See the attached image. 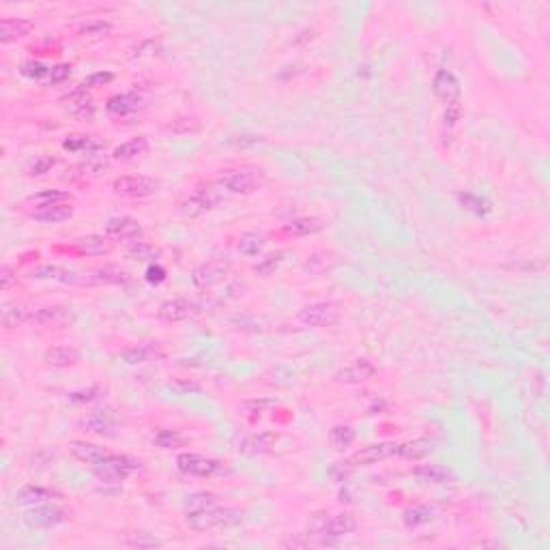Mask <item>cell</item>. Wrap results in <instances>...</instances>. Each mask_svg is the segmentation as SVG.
I'll use <instances>...</instances> for the list:
<instances>
[{
	"label": "cell",
	"instance_id": "c3c4849f",
	"mask_svg": "<svg viewBox=\"0 0 550 550\" xmlns=\"http://www.w3.org/2000/svg\"><path fill=\"white\" fill-rule=\"evenodd\" d=\"M54 164H56V160L54 157H50V155H41V157H37L35 160V164L30 166V174H46V172H50L52 168H54Z\"/></svg>",
	"mask_w": 550,
	"mask_h": 550
},
{
	"label": "cell",
	"instance_id": "d4e9b609",
	"mask_svg": "<svg viewBox=\"0 0 550 550\" xmlns=\"http://www.w3.org/2000/svg\"><path fill=\"white\" fill-rule=\"evenodd\" d=\"M146 151H149V140L144 135H140V138H131V140L123 142L121 146H116L112 157L119 162H131V160H135V157L144 155Z\"/></svg>",
	"mask_w": 550,
	"mask_h": 550
},
{
	"label": "cell",
	"instance_id": "ba28073f",
	"mask_svg": "<svg viewBox=\"0 0 550 550\" xmlns=\"http://www.w3.org/2000/svg\"><path fill=\"white\" fill-rule=\"evenodd\" d=\"M24 520H26L30 527L50 529V527H58V524L67 522V520H69V514L65 512L63 507L44 503V505H35V507H30L28 512L24 514Z\"/></svg>",
	"mask_w": 550,
	"mask_h": 550
},
{
	"label": "cell",
	"instance_id": "ac0fdd59",
	"mask_svg": "<svg viewBox=\"0 0 550 550\" xmlns=\"http://www.w3.org/2000/svg\"><path fill=\"white\" fill-rule=\"evenodd\" d=\"M160 319L162 321H168V323H179V321H185L193 314V303L187 301V299H170V301H164L160 305Z\"/></svg>",
	"mask_w": 550,
	"mask_h": 550
},
{
	"label": "cell",
	"instance_id": "836d02e7",
	"mask_svg": "<svg viewBox=\"0 0 550 550\" xmlns=\"http://www.w3.org/2000/svg\"><path fill=\"white\" fill-rule=\"evenodd\" d=\"M402 520L406 527H421V524H428L430 520H435V512H432L430 507H424V505L408 507L402 514Z\"/></svg>",
	"mask_w": 550,
	"mask_h": 550
},
{
	"label": "cell",
	"instance_id": "9f6ffc18",
	"mask_svg": "<svg viewBox=\"0 0 550 550\" xmlns=\"http://www.w3.org/2000/svg\"><path fill=\"white\" fill-rule=\"evenodd\" d=\"M273 404H275L273 400H252V402H245L243 406L247 410H252V413H260V410H265V408H269Z\"/></svg>",
	"mask_w": 550,
	"mask_h": 550
},
{
	"label": "cell",
	"instance_id": "603a6c76",
	"mask_svg": "<svg viewBox=\"0 0 550 550\" xmlns=\"http://www.w3.org/2000/svg\"><path fill=\"white\" fill-rule=\"evenodd\" d=\"M69 449H71L73 458H77L80 462H86V464H91V466H95L97 462H99V460L108 454V451H106L104 447L93 445V443H86V441H73V443L69 445Z\"/></svg>",
	"mask_w": 550,
	"mask_h": 550
},
{
	"label": "cell",
	"instance_id": "e0dca14e",
	"mask_svg": "<svg viewBox=\"0 0 550 550\" xmlns=\"http://www.w3.org/2000/svg\"><path fill=\"white\" fill-rule=\"evenodd\" d=\"M108 112L114 116H127L133 114L142 108V97L138 93H123V95H114L108 99Z\"/></svg>",
	"mask_w": 550,
	"mask_h": 550
},
{
	"label": "cell",
	"instance_id": "f35d334b",
	"mask_svg": "<svg viewBox=\"0 0 550 550\" xmlns=\"http://www.w3.org/2000/svg\"><path fill=\"white\" fill-rule=\"evenodd\" d=\"M56 202H71V196L67 191L48 189V191H41V193H35L32 198L28 200V205H35V207H46V205H56Z\"/></svg>",
	"mask_w": 550,
	"mask_h": 550
},
{
	"label": "cell",
	"instance_id": "5bb4252c",
	"mask_svg": "<svg viewBox=\"0 0 550 550\" xmlns=\"http://www.w3.org/2000/svg\"><path fill=\"white\" fill-rule=\"evenodd\" d=\"M432 91H435V95L439 97V99H443L445 104L460 102V82H458V77L447 69H441L435 75V80H432Z\"/></svg>",
	"mask_w": 550,
	"mask_h": 550
},
{
	"label": "cell",
	"instance_id": "f907efd6",
	"mask_svg": "<svg viewBox=\"0 0 550 550\" xmlns=\"http://www.w3.org/2000/svg\"><path fill=\"white\" fill-rule=\"evenodd\" d=\"M166 280V269L160 265H151L146 269V282L149 284H162Z\"/></svg>",
	"mask_w": 550,
	"mask_h": 550
},
{
	"label": "cell",
	"instance_id": "db71d44e",
	"mask_svg": "<svg viewBox=\"0 0 550 550\" xmlns=\"http://www.w3.org/2000/svg\"><path fill=\"white\" fill-rule=\"evenodd\" d=\"M15 280H17V275L13 273V269H11L9 265H3V267H0V288L7 290Z\"/></svg>",
	"mask_w": 550,
	"mask_h": 550
},
{
	"label": "cell",
	"instance_id": "4fadbf2b",
	"mask_svg": "<svg viewBox=\"0 0 550 550\" xmlns=\"http://www.w3.org/2000/svg\"><path fill=\"white\" fill-rule=\"evenodd\" d=\"M357 529V520L352 518L350 514H329L327 516V524L323 531V544H333V540L350 535Z\"/></svg>",
	"mask_w": 550,
	"mask_h": 550
},
{
	"label": "cell",
	"instance_id": "d6986e66",
	"mask_svg": "<svg viewBox=\"0 0 550 550\" xmlns=\"http://www.w3.org/2000/svg\"><path fill=\"white\" fill-rule=\"evenodd\" d=\"M413 475H415L417 482L421 484H449V482H454V475H451V471L441 466V464H421L417 466L415 471H413Z\"/></svg>",
	"mask_w": 550,
	"mask_h": 550
},
{
	"label": "cell",
	"instance_id": "74e56055",
	"mask_svg": "<svg viewBox=\"0 0 550 550\" xmlns=\"http://www.w3.org/2000/svg\"><path fill=\"white\" fill-rule=\"evenodd\" d=\"M458 200H460V205L466 211L475 213V215H486V213H490V209H493V207H490V202L486 198H482V196H477V193H460Z\"/></svg>",
	"mask_w": 550,
	"mask_h": 550
},
{
	"label": "cell",
	"instance_id": "484cf974",
	"mask_svg": "<svg viewBox=\"0 0 550 550\" xmlns=\"http://www.w3.org/2000/svg\"><path fill=\"white\" fill-rule=\"evenodd\" d=\"M44 359L48 366H54V368H69V366L80 361V352L71 346H54V348L46 350Z\"/></svg>",
	"mask_w": 550,
	"mask_h": 550
},
{
	"label": "cell",
	"instance_id": "3957f363",
	"mask_svg": "<svg viewBox=\"0 0 550 550\" xmlns=\"http://www.w3.org/2000/svg\"><path fill=\"white\" fill-rule=\"evenodd\" d=\"M222 198H224V193L218 185H213V183L200 185V187H196V191L181 205V213L185 218H198V215L218 207Z\"/></svg>",
	"mask_w": 550,
	"mask_h": 550
},
{
	"label": "cell",
	"instance_id": "4316f807",
	"mask_svg": "<svg viewBox=\"0 0 550 550\" xmlns=\"http://www.w3.org/2000/svg\"><path fill=\"white\" fill-rule=\"evenodd\" d=\"M26 321H32V312L24 303H7L3 307V325L5 329H15L24 325Z\"/></svg>",
	"mask_w": 550,
	"mask_h": 550
},
{
	"label": "cell",
	"instance_id": "b9f144b4",
	"mask_svg": "<svg viewBox=\"0 0 550 550\" xmlns=\"http://www.w3.org/2000/svg\"><path fill=\"white\" fill-rule=\"evenodd\" d=\"M63 149H67V151H71V153H80V151H88V149H97V144L91 140L88 135L73 133V135H67V138H65Z\"/></svg>",
	"mask_w": 550,
	"mask_h": 550
},
{
	"label": "cell",
	"instance_id": "6da1fadb",
	"mask_svg": "<svg viewBox=\"0 0 550 550\" xmlns=\"http://www.w3.org/2000/svg\"><path fill=\"white\" fill-rule=\"evenodd\" d=\"M245 514L234 507H205V509H191L187 514V524L193 531H209L215 527H237L241 524Z\"/></svg>",
	"mask_w": 550,
	"mask_h": 550
},
{
	"label": "cell",
	"instance_id": "8992f818",
	"mask_svg": "<svg viewBox=\"0 0 550 550\" xmlns=\"http://www.w3.org/2000/svg\"><path fill=\"white\" fill-rule=\"evenodd\" d=\"M112 189L123 198H146V196L155 193L157 183L149 176H119L112 183Z\"/></svg>",
	"mask_w": 550,
	"mask_h": 550
},
{
	"label": "cell",
	"instance_id": "7bdbcfd3",
	"mask_svg": "<svg viewBox=\"0 0 550 550\" xmlns=\"http://www.w3.org/2000/svg\"><path fill=\"white\" fill-rule=\"evenodd\" d=\"M153 355H157L155 348H151V346H138V348H129V350H125V352H123V359H125L127 363H144V361H149Z\"/></svg>",
	"mask_w": 550,
	"mask_h": 550
},
{
	"label": "cell",
	"instance_id": "8d00e7d4",
	"mask_svg": "<svg viewBox=\"0 0 550 550\" xmlns=\"http://www.w3.org/2000/svg\"><path fill=\"white\" fill-rule=\"evenodd\" d=\"M273 441L275 437L271 432H263V435H256V437H249L243 441V451H249V454H265L273 447Z\"/></svg>",
	"mask_w": 550,
	"mask_h": 550
},
{
	"label": "cell",
	"instance_id": "9c48e42d",
	"mask_svg": "<svg viewBox=\"0 0 550 550\" xmlns=\"http://www.w3.org/2000/svg\"><path fill=\"white\" fill-rule=\"evenodd\" d=\"M230 275V265L224 260H211L200 267H196L191 273V282L198 288H211L215 284L224 282Z\"/></svg>",
	"mask_w": 550,
	"mask_h": 550
},
{
	"label": "cell",
	"instance_id": "bcb514c9",
	"mask_svg": "<svg viewBox=\"0 0 550 550\" xmlns=\"http://www.w3.org/2000/svg\"><path fill=\"white\" fill-rule=\"evenodd\" d=\"M19 71H22V75L30 77V80H44V77H48V73H50V67L37 63V61H28L22 65Z\"/></svg>",
	"mask_w": 550,
	"mask_h": 550
},
{
	"label": "cell",
	"instance_id": "7402d4cb",
	"mask_svg": "<svg viewBox=\"0 0 550 550\" xmlns=\"http://www.w3.org/2000/svg\"><path fill=\"white\" fill-rule=\"evenodd\" d=\"M32 30V22L30 19H3V24H0V41L3 44H11L15 39H22L26 37L28 32Z\"/></svg>",
	"mask_w": 550,
	"mask_h": 550
},
{
	"label": "cell",
	"instance_id": "f1b7e54d",
	"mask_svg": "<svg viewBox=\"0 0 550 550\" xmlns=\"http://www.w3.org/2000/svg\"><path fill=\"white\" fill-rule=\"evenodd\" d=\"M75 245L80 252L91 254V256H99V254H108L112 249L110 237H104V234H88V237L77 239Z\"/></svg>",
	"mask_w": 550,
	"mask_h": 550
},
{
	"label": "cell",
	"instance_id": "277c9868",
	"mask_svg": "<svg viewBox=\"0 0 550 550\" xmlns=\"http://www.w3.org/2000/svg\"><path fill=\"white\" fill-rule=\"evenodd\" d=\"M220 185L226 187L230 193H252L258 189L260 176L252 168H234V170H226L220 176Z\"/></svg>",
	"mask_w": 550,
	"mask_h": 550
},
{
	"label": "cell",
	"instance_id": "7c38bea8",
	"mask_svg": "<svg viewBox=\"0 0 550 550\" xmlns=\"http://www.w3.org/2000/svg\"><path fill=\"white\" fill-rule=\"evenodd\" d=\"M106 237L114 241H135L142 237V226L133 218H112L106 224Z\"/></svg>",
	"mask_w": 550,
	"mask_h": 550
},
{
	"label": "cell",
	"instance_id": "ffe728a7",
	"mask_svg": "<svg viewBox=\"0 0 550 550\" xmlns=\"http://www.w3.org/2000/svg\"><path fill=\"white\" fill-rule=\"evenodd\" d=\"M63 102H69L67 104L69 112L75 114V116H80V119H88V116H93V112H95V104H93L91 95L86 93L84 86L71 91Z\"/></svg>",
	"mask_w": 550,
	"mask_h": 550
},
{
	"label": "cell",
	"instance_id": "9a60e30c",
	"mask_svg": "<svg viewBox=\"0 0 550 550\" xmlns=\"http://www.w3.org/2000/svg\"><path fill=\"white\" fill-rule=\"evenodd\" d=\"M374 374H377L374 363L368 361V359H355L350 366L340 370L336 374V379H338V383H344V385H357V383H363V381L372 379Z\"/></svg>",
	"mask_w": 550,
	"mask_h": 550
},
{
	"label": "cell",
	"instance_id": "681fc988",
	"mask_svg": "<svg viewBox=\"0 0 550 550\" xmlns=\"http://www.w3.org/2000/svg\"><path fill=\"white\" fill-rule=\"evenodd\" d=\"M99 394H102V391L97 389V387H91V389H84V391H73V394L69 396V402H73V404L91 402V400H95Z\"/></svg>",
	"mask_w": 550,
	"mask_h": 550
},
{
	"label": "cell",
	"instance_id": "ab89813d",
	"mask_svg": "<svg viewBox=\"0 0 550 550\" xmlns=\"http://www.w3.org/2000/svg\"><path fill=\"white\" fill-rule=\"evenodd\" d=\"M153 443L162 449H174V447H181L185 443V439L176 430H160L153 437Z\"/></svg>",
	"mask_w": 550,
	"mask_h": 550
},
{
	"label": "cell",
	"instance_id": "8fae6325",
	"mask_svg": "<svg viewBox=\"0 0 550 550\" xmlns=\"http://www.w3.org/2000/svg\"><path fill=\"white\" fill-rule=\"evenodd\" d=\"M398 445L396 443H377V445H368L350 456L348 464L352 466H366V464H377L381 460H387L391 456H396Z\"/></svg>",
	"mask_w": 550,
	"mask_h": 550
},
{
	"label": "cell",
	"instance_id": "cb8c5ba5",
	"mask_svg": "<svg viewBox=\"0 0 550 550\" xmlns=\"http://www.w3.org/2000/svg\"><path fill=\"white\" fill-rule=\"evenodd\" d=\"M54 497H56V493H52V490H48V488H41V486H24V488L15 495L17 503H19V505H26V507H35V505L50 503Z\"/></svg>",
	"mask_w": 550,
	"mask_h": 550
},
{
	"label": "cell",
	"instance_id": "30bf717a",
	"mask_svg": "<svg viewBox=\"0 0 550 550\" xmlns=\"http://www.w3.org/2000/svg\"><path fill=\"white\" fill-rule=\"evenodd\" d=\"M32 323L41 327H52V329H63L75 323V314L67 305H52V307H41L32 312Z\"/></svg>",
	"mask_w": 550,
	"mask_h": 550
},
{
	"label": "cell",
	"instance_id": "4dcf8cb0",
	"mask_svg": "<svg viewBox=\"0 0 550 550\" xmlns=\"http://www.w3.org/2000/svg\"><path fill=\"white\" fill-rule=\"evenodd\" d=\"M432 451V443L430 441H410V443H404V445H398V451L396 456L404 458V460H419L424 456H428Z\"/></svg>",
	"mask_w": 550,
	"mask_h": 550
},
{
	"label": "cell",
	"instance_id": "11a10c76",
	"mask_svg": "<svg viewBox=\"0 0 550 550\" xmlns=\"http://www.w3.org/2000/svg\"><path fill=\"white\" fill-rule=\"evenodd\" d=\"M129 546H138V548H157L162 546V542H157L153 538H135V540H127Z\"/></svg>",
	"mask_w": 550,
	"mask_h": 550
},
{
	"label": "cell",
	"instance_id": "1f68e13d",
	"mask_svg": "<svg viewBox=\"0 0 550 550\" xmlns=\"http://www.w3.org/2000/svg\"><path fill=\"white\" fill-rule=\"evenodd\" d=\"M86 428L91 432H95V435H112L114 419L106 410H95L93 415H88V419H86Z\"/></svg>",
	"mask_w": 550,
	"mask_h": 550
},
{
	"label": "cell",
	"instance_id": "2e32d148",
	"mask_svg": "<svg viewBox=\"0 0 550 550\" xmlns=\"http://www.w3.org/2000/svg\"><path fill=\"white\" fill-rule=\"evenodd\" d=\"M73 215L71 202H56V205H46V207H35L30 211V218L44 224H61L69 220Z\"/></svg>",
	"mask_w": 550,
	"mask_h": 550
},
{
	"label": "cell",
	"instance_id": "d6a6232c",
	"mask_svg": "<svg viewBox=\"0 0 550 550\" xmlns=\"http://www.w3.org/2000/svg\"><path fill=\"white\" fill-rule=\"evenodd\" d=\"M160 247H155L151 243H144V241H135L129 249H127V256L131 260H138V263H151L160 256Z\"/></svg>",
	"mask_w": 550,
	"mask_h": 550
},
{
	"label": "cell",
	"instance_id": "f6af8a7d",
	"mask_svg": "<svg viewBox=\"0 0 550 550\" xmlns=\"http://www.w3.org/2000/svg\"><path fill=\"white\" fill-rule=\"evenodd\" d=\"M284 260V252H278V254H269V256H265L256 267V273H260V275H269V273H273L275 269L280 267V263Z\"/></svg>",
	"mask_w": 550,
	"mask_h": 550
},
{
	"label": "cell",
	"instance_id": "f546056e",
	"mask_svg": "<svg viewBox=\"0 0 550 550\" xmlns=\"http://www.w3.org/2000/svg\"><path fill=\"white\" fill-rule=\"evenodd\" d=\"M323 228V222L319 218H297L284 226L286 234H292V237H307V234H314Z\"/></svg>",
	"mask_w": 550,
	"mask_h": 550
},
{
	"label": "cell",
	"instance_id": "52a82bcc",
	"mask_svg": "<svg viewBox=\"0 0 550 550\" xmlns=\"http://www.w3.org/2000/svg\"><path fill=\"white\" fill-rule=\"evenodd\" d=\"M176 466H179L181 473L185 475H193V477H211L215 473L222 471V462L213 460V458H205L198 454H181L176 458Z\"/></svg>",
	"mask_w": 550,
	"mask_h": 550
},
{
	"label": "cell",
	"instance_id": "ee69618b",
	"mask_svg": "<svg viewBox=\"0 0 550 550\" xmlns=\"http://www.w3.org/2000/svg\"><path fill=\"white\" fill-rule=\"evenodd\" d=\"M218 505V497L211 493H196L191 497H187V509H205V507H215Z\"/></svg>",
	"mask_w": 550,
	"mask_h": 550
},
{
	"label": "cell",
	"instance_id": "e575fe53",
	"mask_svg": "<svg viewBox=\"0 0 550 550\" xmlns=\"http://www.w3.org/2000/svg\"><path fill=\"white\" fill-rule=\"evenodd\" d=\"M265 237L263 234H256V232H247L239 239V252L245 254V256H258V254L265 249Z\"/></svg>",
	"mask_w": 550,
	"mask_h": 550
},
{
	"label": "cell",
	"instance_id": "60d3db41",
	"mask_svg": "<svg viewBox=\"0 0 550 550\" xmlns=\"http://www.w3.org/2000/svg\"><path fill=\"white\" fill-rule=\"evenodd\" d=\"M112 30V24L106 22V19H91V22H84L77 32L82 37H104V35H110Z\"/></svg>",
	"mask_w": 550,
	"mask_h": 550
},
{
	"label": "cell",
	"instance_id": "816d5d0a",
	"mask_svg": "<svg viewBox=\"0 0 550 550\" xmlns=\"http://www.w3.org/2000/svg\"><path fill=\"white\" fill-rule=\"evenodd\" d=\"M460 114H462L460 102L447 104V108H445V123H447V125H456L458 119H460Z\"/></svg>",
	"mask_w": 550,
	"mask_h": 550
},
{
	"label": "cell",
	"instance_id": "83f0119b",
	"mask_svg": "<svg viewBox=\"0 0 550 550\" xmlns=\"http://www.w3.org/2000/svg\"><path fill=\"white\" fill-rule=\"evenodd\" d=\"M129 282L127 273L119 269H99V271H91L84 278H80V284H125Z\"/></svg>",
	"mask_w": 550,
	"mask_h": 550
},
{
	"label": "cell",
	"instance_id": "d590c367",
	"mask_svg": "<svg viewBox=\"0 0 550 550\" xmlns=\"http://www.w3.org/2000/svg\"><path fill=\"white\" fill-rule=\"evenodd\" d=\"M352 441H355V430L350 426H336L329 432V443L333 449H346Z\"/></svg>",
	"mask_w": 550,
	"mask_h": 550
},
{
	"label": "cell",
	"instance_id": "f5cc1de1",
	"mask_svg": "<svg viewBox=\"0 0 550 550\" xmlns=\"http://www.w3.org/2000/svg\"><path fill=\"white\" fill-rule=\"evenodd\" d=\"M112 73H93L91 77H86V82L82 84L84 88H91V86H102V84H108L112 82Z\"/></svg>",
	"mask_w": 550,
	"mask_h": 550
},
{
	"label": "cell",
	"instance_id": "7dc6e473",
	"mask_svg": "<svg viewBox=\"0 0 550 550\" xmlns=\"http://www.w3.org/2000/svg\"><path fill=\"white\" fill-rule=\"evenodd\" d=\"M69 75H71L69 65H56L48 73V84H63L65 80H69Z\"/></svg>",
	"mask_w": 550,
	"mask_h": 550
},
{
	"label": "cell",
	"instance_id": "7a4b0ae2",
	"mask_svg": "<svg viewBox=\"0 0 550 550\" xmlns=\"http://www.w3.org/2000/svg\"><path fill=\"white\" fill-rule=\"evenodd\" d=\"M138 466H140V462L129 458V456L106 454L99 462L93 466V471L102 482H123L125 477H129L133 473Z\"/></svg>",
	"mask_w": 550,
	"mask_h": 550
},
{
	"label": "cell",
	"instance_id": "5b68a950",
	"mask_svg": "<svg viewBox=\"0 0 550 550\" xmlns=\"http://www.w3.org/2000/svg\"><path fill=\"white\" fill-rule=\"evenodd\" d=\"M297 319L307 327H331L340 321V310L336 303H327V301L310 303L299 310Z\"/></svg>",
	"mask_w": 550,
	"mask_h": 550
},
{
	"label": "cell",
	"instance_id": "44dd1931",
	"mask_svg": "<svg viewBox=\"0 0 550 550\" xmlns=\"http://www.w3.org/2000/svg\"><path fill=\"white\" fill-rule=\"evenodd\" d=\"M30 278L32 280H54V282H65V284H77L80 278H77L75 273H71L69 269L65 267H58V265H41L30 271Z\"/></svg>",
	"mask_w": 550,
	"mask_h": 550
}]
</instances>
